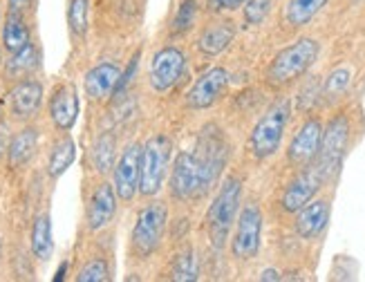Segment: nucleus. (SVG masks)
Segmentation results:
<instances>
[{"instance_id": "39", "label": "nucleus", "mask_w": 365, "mask_h": 282, "mask_svg": "<svg viewBox=\"0 0 365 282\" xmlns=\"http://www.w3.org/2000/svg\"><path fill=\"white\" fill-rule=\"evenodd\" d=\"M5 66V56H3V45H0V68Z\"/></svg>"}, {"instance_id": "27", "label": "nucleus", "mask_w": 365, "mask_h": 282, "mask_svg": "<svg viewBox=\"0 0 365 282\" xmlns=\"http://www.w3.org/2000/svg\"><path fill=\"white\" fill-rule=\"evenodd\" d=\"M325 5H327V0H289L284 19H287L292 27H305L321 14Z\"/></svg>"}, {"instance_id": "1", "label": "nucleus", "mask_w": 365, "mask_h": 282, "mask_svg": "<svg viewBox=\"0 0 365 282\" xmlns=\"http://www.w3.org/2000/svg\"><path fill=\"white\" fill-rule=\"evenodd\" d=\"M321 43L314 38H298L296 43L280 50L267 68V81L274 88L289 85L307 74L309 68L319 61Z\"/></svg>"}, {"instance_id": "15", "label": "nucleus", "mask_w": 365, "mask_h": 282, "mask_svg": "<svg viewBox=\"0 0 365 282\" xmlns=\"http://www.w3.org/2000/svg\"><path fill=\"white\" fill-rule=\"evenodd\" d=\"M47 113H50L52 125L58 132H70L81 113V99H78V90L74 83H61L52 90L50 103H47Z\"/></svg>"}, {"instance_id": "7", "label": "nucleus", "mask_w": 365, "mask_h": 282, "mask_svg": "<svg viewBox=\"0 0 365 282\" xmlns=\"http://www.w3.org/2000/svg\"><path fill=\"white\" fill-rule=\"evenodd\" d=\"M350 132H352L350 119L345 115H336L327 123V128H323L321 150H319V157L314 160V164L321 168L327 182L341 170L347 146H350Z\"/></svg>"}, {"instance_id": "35", "label": "nucleus", "mask_w": 365, "mask_h": 282, "mask_svg": "<svg viewBox=\"0 0 365 282\" xmlns=\"http://www.w3.org/2000/svg\"><path fill=\"white\" fill-rule=\"evenodd\" d=\"M31 7H34V0H7V11H16V14H29Z\"/></svg>"}, {"instance_id": "14", "label": "nucleus", "mask_w": 365, "mask_h": 282, "mask_svg": "<svg viewBox=\"0 0 365 282\" xmlns=\"http://www.w3.org/2000/svg\"><path fill=\"white\" fill-rule=\"evenodd\" d=\"M119 207V197L115 193L113 182H99L92 188V193L88 197V207H86V226L90 233H99L103 231L117 215Z\"/></svg>"}, {"instance_id": "17", "label": "nucleus", "mask_w": 365, "mask_h": 282, "mask_svg": "<svg viewBox=\"0 0 365 282\" xmlns=\"http://www.w3.org/2000/svg\"><path fill=\"white\" fill-rule=\"evenodd\" d=\"M45 90L38 78L29 76L23 81H16L9 90V113L19 121H31L43 108Z\"/></svg>"}, {"instance_id": "5", "label": "nucleus", "mask_w": 365, "mask_h": 282, "mask_svg": "<svg viewBox=\"0 0 365 282\" xmlns=\"http://www.w3.org/2000/svg\"><path fill=\"white\" fill-rule=\"evenodd\" d=\"M173 141L166 135L150 137L141 148V177H139V195L155 197L164 188L168 175Z\"/></svg>"}, {"instance_id": "26", "label": "nucleus", "mask_w": 365, "mask_h": 282, "mask_svg": "<svg viewBox=\"0 0 365 282\" xmlns=\"http://www.w3.org/2000/svg\"><path fill=\"white\" fill-rule=\"evenodd\" d=\"M90 162L92 168L99 175H108L113 172V166L117 162V137L115 132H101L90 148Z\"/></svg>"}, {"instance_id": "28", "label": "nucleus", "mask_w": 365, "mask_h": 282, "mask_svg": "<svg viewBox=\"0 0 365 282\" xmlns=\"http://www.w3.org/2000/svg\"><path fill=\"white\" fill-rule=\"evenodd\" d=\"M170 278L178 280V282H190V280L200 278V260L195 256L193 246H186L182 254H178V258L173 260Z\"/></svg>"}, {"instance_id": "16", "label": "nucleus", "mask_w": 365, "mask_h": 282, "mask_svg": "<svg viewBox=\"0 0 365 282\" xmlns=\"http://www.w3.org/2000/svg\"><path fill=\"white\" fill-rule=\"evenodd\" d=\"M321 139H323V121L316 117L307 119L292 139V144L287 148V162L296 168L312 164L319 157Z\"/></svg>"}, {"instance_id": "6", "label": "nucleus", "mask_w": 365, "mask_h": 282, "mask_svg": "<svg viewBox=\"0 0 365 282\" xmlns=\"http://www.w3.org/2000/svg\"><path fill=\"white\" fill-rule=\"evenodd\" d=\"M193 150L200 164V197H204L217 184L222 170L227 166L229 146L220 130H206L200 135Z\"/></svg>"}, {"instance_id": "8", "label": "nucleus", "mask_w": 365, "mask_h": 282, "mask_svg": "<svg viewBox=\"0 0 365 282\" xmlns=\"http://www.w3.org/2000/svg\"><path fill=\"white\" fill-rule=\"evenodd\" d=\"M262 238V211L258 204H247V207L235 217V233L231 240V254L235 260L249 262L258 256Z\"/></svg>"}, {"instance_id": "4", "label": "nucleus", "mask_w": 365, "mask_h": 282, "mask_svg": "<svg viewBox=\"0 0 365 282\" xmlns=\"http://www.w3.org/2000/svg\"><path fill=\"white\" fill-rule=\"evenodd\" d=\"M168 229V207L162 199L148 202L137 213L135 226L130 233V249L139 258H150L160 249Z\"/></svg>"}, {"instance_id": "37", "label": "nucleus", "mask_w": 365, "mask_h": 282, "mask_svg": "<svg viewBox=\"0 0 365 282\" xmlns=\"http://www.w3.org/2000/svg\"><path fill=\"white\" fill-rule=\"evenodd\" d=\"M282 276L276 271V269H264L262 273H260V280H280Z\"/></svg>"}, {"instance_id": "38", "label": "nucleus", "mask_w": 365, "mask_h": 282, "mask_svg": "<svg viewBox=\"0 0 365 282\" xmlns=\"http://www.w3.org/2000/svg\"><path fill=\"white\" fill-rule=\"evenodd\" d=\"M66 271H68V262H63V264H61V269H58L56 276H54V280H56V282L63 280V278H66Z\"/></svg>"}, {"instance_id": "40", "label": "nucleus", "mask_w": 365, "mask_h": 282, "mask_svg": "<svg viewBox=\"0 0 365 282\" xmlns=\"http://www.w3.org/2000/svg\"><path fill=\"white\" fill-rule=\"evenodd\" d=\"M0 262H3V240H0Z\"/></svg>"}, {"instance_id": "25", "label": "nucleus", "mask_w": 365, "mask_h": 282, "mask_svg": "<svg viewBox=\"0 0 365 282\" xmlns=\"http://www.w3.org/2000/svg\"><path fill=\"white\" fill-rule=\"evenodd\" d=\"M27 43H31V27L27 23V16L7 11L3 23V50L7 54H14L23 50Z\"/></svg>"}, {"instance_id": "2", "label": "nucleus", "mask_w": 365, "mask_h": 282, "mask_svg": "<svg viewBox=\"0 0 365 282\" xmlns=\"http://www.w3.org/2000/svg\"><path fill=\"white\" fill-rule=\"evenodd\" d=\"M289 117H292V101L280 99L258 119L249 137V150L256 160L264 162L278 152L284 130L289 125Z\"/></svg>"}, {"instance_id": "20", "label": "nucleus", "mask_w": 365, "mask_h": 282, "mask_svg": "<svg viewBox=\"0 0 365 282\" xmlns=\"http://www.w3.org/2000/svg\"><path fill=\"white\" fill-rule=\"evenodd\" d=\"M38 141H41L38 128H34V125H23V128L16 132L9 139V144H7V155H5L7 157V166L11 170L25 168L36 157Z\"/></svg>"}, {"instance_id": "36", "label": "nucleus", "mask_w": 365, "mask_h": 282, "mask_svg": "<svg viewBox=\"0 0 365 282\" xmlns=\"http://www.w3.org/2000/svg\"><path fill=\"white\" fill-rule=\"evenodd\" d=\"M7 144H9V137H7L3 125H0V160H3V157L7 155Z\"/></svg>"}, {"instance_id": "22", "label": "nucleus", "mask_w": 365, "mask_h": 282, "mask_svg": "<svg viewBox=\"0 0 365 282\" xmlns=\"http://www.w3.org/2000/svg\"><path fill=\"white\" fill-rule=\"evenodd\" d=\"M29 251L38 262H50L54 256V233L50 213H38L29 231Z\"/></svg>"}, {"instance_id": "29", "label": "nucleus", "mask_w": 365, "mask_h": 282, "mask_svg": "<svg viewBox=\"0 0 365 282\" xmlns=\"http://www.w3.org/2000/svg\"><path fill=\"white\" fill-rule=\"evenodd\" d=\"M90 23V0H70L68 5V27L72 36L86 38Z\"/></svg>"}, {"instance_id": "34", "label": "nucleus", "mask_w": 365, "mask_h": 282, "mask_svg": "<svg viewBox=\"0 0 365 282\" xmlns=\"http://www.w3.org/2000/svg\"><path fill=\"white\" fill-rule=\"evenodd\" d=\"M245 3L247 0H209L213 11H235V9H240Z\"/></svg>"}, {"instance_id": "9", "label": "nucleus", "mask_w": 365, "mask_h": 282, "mask_svg": "<svg viewBox=\"0 0 365 282\" xmlns=\"http://www.w3.org/2000/svg\"><path fill=\"white\" fill-rule=\"evenodd\" d=\"M184 72H186V54L175 45H166L162 50H157L150 58L148 85L155 92L164 94L180 83Z\"/></svg>"}, {"instance_id": "12", "label": "nucleus", "mask_w": 365, "mask_h": 282, "mask_svg": "<svg viewBox=\"0 0 365 282\" xmlns=\"http://www.w3.org/2000/svg\"><path fill=\"white\" fill-rule=\"evenodd\" d=\"M229 78L231 74L225 68H209L206 72H202L195 83L190 85V90L186 92V105L190 110H209L213 108L220 97L225 94V90L229 88Z\"/></svg>"}, {"instance_id": "21", "label": "nucleus", "mask_w": 365, "mask_h": 282, "mask_svg": "<svg viewBox=\"0 0 365 282\" xmlns=\"http://www.w3.org/2000/svg\"><path fill=\"white\" fill-rule=\"evenodd\" d=\"M235 38V27L231 21H217L206 25L197 36V50L204 56H217L227 50Z\"/></svg>"}, {"instance_id": "10", "label": "nucleus", "mask_w": 365, "mask_h": 282, "mask_svg": "<svg viewBox=\"0 0 365 282\" xmlns=\"http://www.w3.org/2000/svg\"><path fill=\"white\" fill-rule=\"evenodd\" d=\"M141 148L144 144L130 141L119 155L113 166V186L121 202H133L139 193V177H141Z\"/></svg>"}, {"instance_id": "13", "label": "nucleus", "mask_w": 365, "mask_h": 282, "mask_svg": "<svg viewBox=\"0 0 365 282\" xmlns=\"http://www.w3.org/2000/svg\"><path fill=\"white\" fill-rule=\"evenodd\" d=\"M325 175L321 172V168L314 162L307 164L298 175L289 182V186L284 188L280 207L284 213H296L298 209H303L307 202L314 199V195L321 191V186L325 184Z\"/></svg>"}, {"instance_id": "11", "label": "nucleus", "mask_w": 365, "mask_h": 282, "mask_svg": "<svg viewBox=\"0 0 365 282\" xmlns=\"http://www.w3.org/2000/svg\"><path fill=\"white\" fill-rule=\"evenodd\" d=\"M170 195L178 202H190L200 197V164L195 150H180L175 162H173L170 179H168Z\"/></svg>"}, {"instance_id": "18", "label": "nucleus", "mask_w": 365, "mask_h": 282, "mask_svg": "<svg viewBox=\"0 0 365 282\" xmlns=\"http://www.w3.org/2000/svg\"><path fill=\"white\" fill-rule=\"evenodd\" d=\"M121 66L113 61H103L99 66H94L92 70L86 72L83 78V90L88 94V99L94 103H103L115 94L119 78H121Z\"/></svg>"}, {"instance_id": "32", "label": "nucleus", "mask_w": 365, "mask_h": 282, "mask_svg": "<svg viewBox=\"0 0 365 282\" xmlns=\"http://www.w3.org/2000/svg\"><path fill=\"white\" fill-rule=\"evenodd\" d=\"M350 70L347 68H336L334 72H331L327 78H325V97H329V99H336V97H341V94L347 90V85H350Z\"/></svg>"}, {"instance_id": "31", "label": "nucleus", "mask_w": 365, "mask_h": 282, "mask_svg": "<svg viewBox=\"0 0 365 282\" xmlns=\"http://www.w3.org/2000/svg\"><path fill=\"white\" fill-rule=\"evenodd\" d=\"M110 278H113V271H110L106 258H94L86 262L76 273V282H108Z\"/></svg>"}, {"instance_id": "23", "label": "nucleus", "mask_w": 365, "mask_h": 282, "mask_svg": "<svg viewBox=\"0 0 365 282\" xmlns=\"http://www.w3.org/2000/svg\"><path fill=\"white\" fill-rule=\"evenodd\" d=\"M38 68H41V50H38V45L31 41L23 50L9 54V58L5 61V76L16 83V81H23V78L34 76Z\"/></svg>"}, {"instance_id": "33", "label": "nucleus", "mask_w": 365, "mask_h": 282, "mask_svg": "<svg viewBox=\"0 0 365 282\" xmlns=\"http://www.w3.org/2000/svg\"><path fill=\"white\" fill-rule=\"evenodd\" d=\"M242 7H245V21L249 25H260L264 23L269 11H272L274 0H247Z\"/></svg>"}, {"instance_id": "3", "label": "nucleus", "mask_w": 365, "mask_h": 282, "mask_svg": "<svg viewBox=\"0 0 365 282\" xmlns=\"http://www.w3.org/2000/svg\"><path fill=\"white\" fill-rule=\"evenodd\" d=\"M240 199H242V182L237 177H229L220 186L213 204L206 211V229H209V238L215 249H222L227 244L235 217L240 213Z\"/></svg>"}, {"instance_id": "30", "label": "nucleus", "mask_w": 365, "mask_h": 282, "mask_svg": "<svg viewBox=\"0 0 365 282\" xmlns=\"http://www.w3.org/2000/svg\"><path fill=\"white\" fill-rule=\"evenodd\" d=\"M195 19H197V0H182L175 19H173V23H170V31L175 36L186 34V31L195 25Z\"/></svg>"}, {"instance_id": "24", "label": "nucleus", "mask_w": 365, "mask_h": 282, "mask_svg": "<svg viewBox=\"0 0 365 282\" xmlns=\"http://www.w3.org/2000/svg\"><path fill=\"white\" fill-rule=\"evenodd\" d=\"M76 160V144L68 132H61V137L52 144L50 155H47V177L58 179L61 175H66L68 168Z\"/></svg>"}, {"instance_id": "19", "label": "nucleus", "mask_w": 365, "mask_h": 282, "mask_svg": "<svg viewBox=\"0 0 365 282\" xmlns=\"http://www.w3.org/2000/svg\"><path fill=\"white\" fill-rule=\"evenodd\" d=\"M329 222V202L327 199H312L303 209L296 211V233L303 240H316L325 231Z\"/></svg>"}]
</instances>
